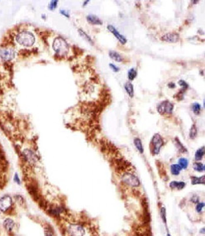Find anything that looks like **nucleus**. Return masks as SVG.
<instances>
[{"label": "nucleus", "instance_id": "4c0bfd02", "mask_svg": "<svg viewBox=\"0 0 205 236\" xmlns=\"http://www.w3.org/2000/svg\"><path fill=\"white\" fill-rule=\"evenodd\" d=\"M168 86L169 88H170V89H174V88H176V84H175L174 83L171 82V83H169L168 84Z\"/></svg>", "mask_w": 205, "mask_h": 236}, {"label": "nucleus", "instance_id": "a19ab883", "mask_svg": "<svg viewBox=\"0 0 205 236\" xmlns=\"http://www.w3.org/2000/svg\"><path fill=\"white\" fill-rule=\"evenodd\" d=\"M168 236H171V235H170L169 234H168Z\"/></svg>", "mask_w": 205, "mask_h": 236}, {"label": "nucleus", "instance_id": "393cba45", "mask_svg": "<svg viewBox=\"0 0 205 236\" xmlns=\"http://www.w3.org/2000/svg\"><path fill=\"white\" fill-rule=\"evenodd\" d=\"M137 76V71L134 68H132L129 70L128 72V77L129 80L132 81Z\"/></svg>", "mask_w": 205, "mask_h": 236}, {"label": "nucleus", "instance_id": "4468645a", "mask_svg": "<svg viewBox=\"0 0 205 236\" xmlns=\"http://www.w3.org/2000/svg\"><path fill=\"white\" fill-rule=\"evenodd\" d=\"M186 184L184 182H178V181H172L169 186L171 189H177V190H181L185 187Z\"/></svg>", "mask_w": 205, "mask_h": 236}, {"label": "nucleus", "instance_id": "cd10ccee", "mask_svg": "<svg viewBox=\"0 0 205 236\" xmlns=\"http://www.w3.org/2000/svg\"><path fill=\"white\" fill-rule=\"evenodd\" d=\"M45 236H54V233L51 227H46L44 230Z\"/></svg>", "mask_w": 205, "mask_h": 236}, {"label": "nucleus", "instance_id": "2eb2a0df", "mask_svg": "<svg viewBox=\"0 0 205 236\" xmlns=\"http://www.w3.org/2000/svg\"><path fill=\"white\" fill-rule=\"evenodd\" d=\"M3 224H4V228L9 232H11L15 226L14 221L10 219H6L5 221H4Z\"/></svg>", "mask_w": 205, "mask_h": 236}, {"label": "nucleus", "instance_id": "7ed1b4c3", "mask_svg": "<svg viewBox=\"0 0 205 236\" xmlns=\"http://www.w3.org/2000/svg\"><path fill=\"white\" fill-rule=\"evenodd\" d=\"M164 145V141L161 135L155 134L150 141V151L153 155H157Z\"/></svg>", "mask_w": 205, "mask_h": 236}, {"label": "nucleus", "instance_id": "412c9836", "mask_svg": "<svg viewBox=\"0 0 205 236\" xmlns=\"http://www.w3.org/2000/svg\"><path fill=\"white\" fill-rule=\"evenodd\" d=\"M182 169L178 164H173L170 166V172L173 175H178Z\"/></svg>", "mask_w": 205, "mask_h": 236}, {"label": "nucleus", "instance_id": "6ab92c4d", "mask_svg": "<svg viewBox=\"0 0 205 236\" xmlns=\"http://www.w3.org/2000/svg\"><path fill=\"white\" fill-rule=\"evenodd\" d=\"M133 143H134V145H135V147L136 148V149H138V151L141 154H143L144 151V149L141 140L138 138H136L134 139Z\"/></svg>", "mask_w": 205, "mask_h": 236}, {"label": "nucleus", "instance_id": "a878e982", "mask_svg": "<svg viewBox=\"0 0 205 236\" xmlns=\"http://www.w3.org/2000/svg\"><path fill=\"white\" fill-rule=\"evenodd\" d=\"M175 142L176 143V146H177V149H179V152H180L181 153H185V152L187 151V149L185 148V147L183 145V144L180 142V141L177 138L175 139Z\"/></svg>", "mask_w": 205, "mask_h": 236}, {"label": "nucleus", "instance_id": "4be33fe9", "mask_svg": "<svg viewBox=\"0 0 205 236\" xmlns=\"http://www.w3.org/2000/svg\"><path fill=\"white\" fill-rule=\"evenodd\" d=\"M193 169L197 172H203L205 170L204 165L199 162H196L193 164Z\"/></svg>", "mask_w": 205, "mask_h": 236}, {"label": "nucleus", "instance_id": "58836bf2", "mask_svg": "<svg viewBox=\"0 0 205 236\" xmlns=\"http://www.w3.org/2000/svg\"><path fill=\"white\" fill-rule=\"evenodd\" d=\"M89 3V1H84V3H83V6H84V7L86 6Z\"/></svg>", "mask_w": 205, "mask_h": 236}, {"label": "nucleus", "instance_id": "423d86ee", "mask_svg": "<svg viewBox=\"0 0 205 236\" xmlns=\"http://www.w3.org/2000/svg\"><path fill=\"white\" fill-rule=\"evenodd\" d=\"M68 232L70 236H84L85 230L82 226L74 224L70 225L68 227Z\"/></svg>", "mask_w": 205, "mask_h": 236}, {"label": "nucleus", "instance_id": "ddd939ff", "mask_svg": "<svg viewBox=\"0 0 205 236\" xmlns=\"http://www.w3.org/2000/svg\"><path fill=\"white\" fill-rule=\"evenodd\" d=\"M109 56L110 58L117 62H122L123 61V58L122 56L116 51L110 50L109 52Z\"/></svg>", "mask_w": 205, "mask_h": 236}, {"label": "nucleus", "instance_id": "e433bc0d", "mask_svg": "<svg viewBox=\"0 0 205 236\" xmlns=\"http://www.w3.org/2000/svg\"><path fill=\"white\" fill-rule=\"evenodd\" d=\"M14 181H15L18 184H21L20 180H19V178L18 175L17 174H15V176H14Z\"/></svg>", "mask_w": 205, "mask_h": 236}, {"label": "nucleus", "instance_id": "a211bd4d", "mask_svg": "<svg viewBox=\"0 0 205 236\" xmlns=\"http://www.w3.org/2000/svg\"><path fill=\"white\" fill-rule=\"evenodd\" d=\"M204 155V146H202L198 149L195 155V159L196 161L201 160Z\"/></svg>", "mask_w": 205, "mask_h": 236}, {"label": "nucleus", "instance_id": "2f4dec72", "mask_svg": "<svg viewBox=\"0 0 205 236\" xmlns=\"http://www.w3.org/2000/svg\"><path fill=\"white\" fill-rule=\"evenodd\" d=\"M204 207V203H198L197 204L196 208V211H197V212H200Z\"/></svg>", "mask_w": 205, "mask_h": 236}, {"label": "nucleus", "instance_id": "9b49d317", "mask_svg": "<svg viewBox=\"0 0 205 236\" xmlns=\"http://www.w3.org/2000/svg\"><path fill=\"white\" fill-rule=\"evenodd\" d=\"M161 40L168 42H176L179 40V35L175 33H168L161 37Z\"/></svg>", "mask_w": 205, "mask_h": 236}, {"label": "nucleus", "instance_id": "5701e85b", "mask_svg": "<svg viewBox=\"0 0 205 236\" xmlns=\"http://www.w3.org/2000/svg\"><path fill=\"white\" fill-rule=\"evenodd\" d=\"M197 135V126L195 124L192 125L190 131H189V137L191 139H194Z\"/></svg>", "mask_w": 205, "mask_h": 236}, {"label": "nucleus", "instance_id": "72a5a7b5", "mask_svg": "<svg viewBox=\"0 0 205 236\" xmlns=\"http://www.w3.org/2000/svg\"><path fill=\"white\" fill-rule=\"evenodd\" d=\"M59 13H61V14H62V15H64V17H65L66 18H70V17L69 12H68V11H66L65 10H60Z\"/></svg>", "mask_w": 205, "mask_h": 236}, {"label": "nucleus", "instance_id": "c85d7f7f", "mask_svg": "<svg viewBox=\"0 0 205 236\" xmlns=\"http://www.w3.org/2000/svg\"><path fill=\"white\" fill-rule=\"evenodd\" d=\"M178 83H179V84L180 86L182 87V89H180V91H182V92H185V91H186V90L188 89V87H189V85H188L184 80H179V82H178Z\"/></svg>", "mask_w": 205, "mask_h": 236}, {"label": "nucleus", "instance_id": "f3484780", "mask_svg": "<svg viewBox=\"0 0 205 236\" xmlns=\"http://www.w3.org/2000/svg\"><path fill=\"white\" fill-rule=\"evenodd\" d=\"M204 175H203L200 177H197L195 176H192L191 177V183L192 185H197V184H203L204 185Z\"/></svg>", "mask_w": 205, "mask_h": 236}, {"label": "nucleus", "instance_id": "1a4fd4ad", "mask_svg": "<svg viewBox=\"0 0 205 236\" xmlns=\"http://www.w3.org/2000/svg\"><path fill=\"white\" fill-rule=\"evenodd\" d=\"M107 29L110 33H112V34L115 36V37L119 40V41L122 45H125L126 43L127 42L126 38L125 37V36L121 34L120 33L115 29V27H113L112 25H108L107 26Z\"/></svg>", "mask_w": 205, "mask_h": 236}, {"label": "nucleus", "instance_id": "f8f14e48", "mask_svg": "<svg viewBox=\"0 0 205 236\" xmlns=\"http://www.w3.org/2000/svg\"><path fill=\"white\" fill-rule=\"evenodd\" d=\"M86 20L88 22L93 25H102V21L97 15L94 14H89L86 17Z\"/></svg>", "mask_w": 205, "mask_h": 236}, {"label": "nucleus", "instance_id": "6e6552de", "mask_svg": "<svg viewBox=\"0 0 205 236\" xmlns=\"http://www.w3.org/2000/svg\"><path fill=\"white\" fill-rule=\"evenodd\" d=\"M12 205V198L8 195H6L0 198V210L3 212L8 211Z\"/></svg>", "mask_w": 205, "mask_h": 236}, {"label": "nucleus", "instance_id": "b1692460", "mask_svg": "<svg viewBox=\"0 0 205 236\" xmlns=\"http://www.w3.org/2000/svg\"><path fill=\"white\" fill-rule=\"evenodd\" d=\"M188 160L185 158H181L178 161V165L182 169H186L188 166Z\"/></svg>", "mask_w": 205, "mask_h": 236}, {"label": "nucleus", "instance_id": "7c9ffc66", "mask_svg": "<svg viewBox=\"0 0 205 236\" xmlns=\"http://www.w3.org/2000/svg\"><path fill=\"white\" fill-rule=\"evenodd\" d=\"M161 215L162 217V219L164 221V222L165 223H166V210L165 207H162L161 208Z\"/></svg>", "mask_w": 205, "mask_h": 236}, {"label": "nucleus", "instance_id": "20e7f679", "mask_svg": "<svg viewBox=\"0 0 205 236\" xmlns=\"http://www.w3.org/2000/svg\"><path fill=\"white\" fill-rule=\"evenodd\" d=\"M173 104L168 100H165L157 106V111L161 115L171 114L173 110Z\"/></svg>", "mask_w": 205, "mask_h": 236}, {"label": "nucleus", "instance_id": "39448f33", "mask_svg": "<svg viewBox=\"0 0 205 236\" xmlns=\"http://www.w3.org/2000/svg\"><path fill=\"white\" fill-rule=\"evenodd\" d=\"M122 179L124 182L130 187H136L140 185V181L138 177L130 173L124 174Z\"/></svg>", "mask_w": 205, "mask_h": 236}, {"label": "nucleus", "instance_id": "aec40b11", "mask_svg": "<svg viewBox=\"0 0 205 236\" xmlns=\"http://www.w3.org/2000/svg\"><path fill=\"white\" fill-rule=\"evenodd\" d=\"M78 33H79V35H80L84 39H85L86 41H87L88 42H89V43H90L91 45H93V44H94V41H93V40H92V38H91L90 37L88 34H87L83 30H82V29H78Z\"/></svg>", "mask_w": 205, "mask_h": 236}, {"label": "nucleus", "instance_id": "c9c22d12", "mask_svg": "<svg viewBox=\"0 0 205 236\" xmlns=\"http://www.w3.org/2000/svg\"><path fill=\"white\" fill-rule=\"evenodd\" d=\"M191 201L193 203H199V198L197 196H193V197L191 198Z\"/></svg>", "mask_w": 205, "mask_h": 236}, {"label": "nucleus", "instance_id": "f704fd0d", "mask_svg": "<svg viewBox=\"0 0 205 236\" xmlns=\"http://www.w3.org/2000/svg\"><path fill=\"white\" fill-rule=\"evenodd\" d=\"M184 92L180 91V92L177 94H176V97L177 99L178 100H183L184 99Z\"/></svg>", "mask_w": 205, "mask_h": 236}, {"label": "nucleus", "instance_id": "c756f323", "mask_svg": "<svg viewBox=\"0 0 205 236\" xmlns=\"http://www.w3.org/2000/svg\"><path fill=\"white\" fill-rule=\"evenodd\" d=\"M58 1H57V0H54V1H51V2H50L48 6L49 10H55L58 6Z\"/></svg>", "mask_w": 205, "mask_h": 236}, {"label": "nucleus", "instance_id": "f257e3e1", "mask_svg": "<svg viewBox=\"0 0 205 236\" xmlns=\"http://www.w3.org/2000/svg\"><path fill=\"white\" fill-rule=\"evenodd\" d=\"M15 40L18 44L25 47H32L35 42V37L33 33L27 30H23L19 32L16 37Z\"/></svg>", "mask_w": 205, "mask_h": 236}, {"label": "nucleus", "instance_id": "473e14b6", "mask_svg": "<svg viewBox=\"0 0 205 236\" xmlns=\"http://www.w3.org/2000/svg\"><path fill=\"white\" fill-rule=\"evenodd\" d=\"M109 67L114 72H118L119 71V68H118L117 66H115L114 64L110 63L109 64Z\"/></svg>", "mask_w": 205, "mask_h": 236}, {"label": "nucleus", "instance_id": "9d476101", "mask_svg": "<svg viewBox=\"0 0 205 236\" xmlns=\"http://www.w3.org/2000/svg\"><path fill=\"white\" fill-rule=\"evenodd\" d=\"M23 158L31 165L35 164L37 161V157L36 155L30 149H26L23 152Z\"/></svg>", "mask_w": 205, "mask_h": 236}, {"label": "nucleus", "instance_id": "dca6fc26", "mask_svg": "<svg viewBox=\"0 0 205 236\" xmlns=\"http://www.w3.org/2000/svg\"><path fill=\"white\" fill-rule=\"evenodd\" d=\"M125 89L130 98H133L134 96L133 86L130 82H126L125 84Z\"/></svg>", "mask_w": 205, "mask_h": 236}, {"label": "nucleus", "instance_id": "ea45409f", "mask_svg": "<svg viewBox=\"0 0 205 236\" xmlns=\"http://www.w3.org/2000/svg\"><path fill=\"white\" fill-rule=\"evenodd\" d=\"M198 1H192V3H193V4H196V3H197Z\"/></svg>", "mask_w": 205, "mask_h": 236}, {"label": "nucleus", "instance_id": "f03ea898", "mask_svg": "<svg viewBox=\"0 0 205 236\" xmlns=\"http://www.w3.org/2000/svg\"><path fill=\"white\" fill-rule=\"evenodd\" d=\"M52 49L59 56L64 57L69 52V46L65 40L61 37L55 38L52 43Z\"/></svg>", "mask_w": 205, "mask_h": 236}, {"label": "nucleus", "instance_id": "0eeeda50", "mask_svg": "<svg viewBox=\"0 0 205 236\" xmlns=\"http://www.w3.org/2000/svg\"><path fill=\"white\" fill-rule=\"evenodd\" d=\"M15 57V52L11 48L3 49L0 50V57L5 61H11Z\"/></svg>", "mask_w": 205, "mask_h": 236}, {"label": "nucleus", "instance_id": "bb28decb", "mask_svg": "<svg viewBox=\"0 0 205 236\" xmlns=\"http://www.w3.org/2000/svg\"><path fill=\"white\" fill-rule=\"evenodd\" d=\"M192 111L196 115H199L201 111V106L198 103H194L192 104Z\"/></svg>", "mask_w": 205, "mask_h": 236}]
</instances>
